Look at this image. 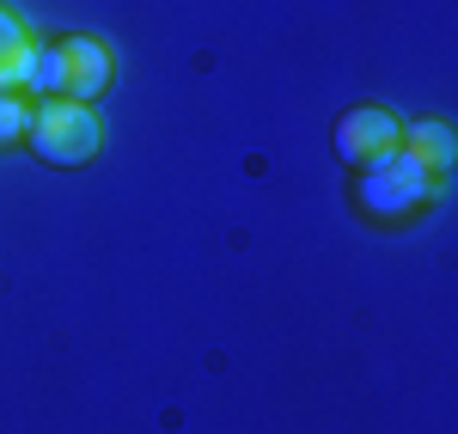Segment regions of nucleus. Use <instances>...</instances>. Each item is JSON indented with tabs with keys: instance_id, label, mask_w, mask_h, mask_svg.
<instances>
[{
	"instance_id": "f03ea898",
	"label": "nucleus",
	"mask_w": 458,
	"mask_h": 434,
	"mask_svg": "<svg viewBox=\"0 0 458 434\" xmlns=\"http://www.w3.org/2000/svg\"><path fill=\"white\" fill-rule=\"evenodd\" d=\"M110 49L98 37H55V43H37V68L31 86L43 98H73V105H92L98 92L110 86Z\"/></svg>"
},
{
	"instance_id": "f257e3e1",
	"label": "nucleus",
	"mask_w": 458,
	"mask_h": 434,
	"mask_svg": "<svg viewBox=\"0 0 458 434\" xmlns=\"http://www.w3.org/2000/svg\"><path fill=\"white\" fill-rule=\"evenodd\" d=\"M434 196H440V178L428 172L422 159H410L403 147H391L386 159L354 172V202L373 220H410V215H422Z\"/></svg>"
},
{
	"instance_id": "423d86ee",
	"label": "nucleus",
	"mask_w": 458,
	"mask_h": 434,
	"mask_svg": "<svg viewBox=\"0 0 458 434\" xmlns=\"http://www.w3.org/2000/svg\"><path fill=\"white\" fill-rule=\"evenodd\" d=\"M397 147H403L410 159H422L434 178H440V172H453V159H458L453 123H440V116H416V123H403V129H397Z\"/></svg>"
},
{
	"instance_id": "0eeeda50",
	"label": "nucleus",
	"mask_w": 458,
	"mask_h": 434,
	"mask_svg": "<svg viewBox=\"0 0 458 434\" xmlns=\"http://www.w3.org/2000/svg\"><path fill=\"white\" fill-rule=\"evenodd\" d=\"M31 98L25 92H0V147H19L25 141V129H31Z\"/></svg>"
},
{
	"instance_id": "7ed1b4c3",
	"label": "nucleus",
	"mask_w": 458,
	"mask_h": 434,
	"mask_svg": "<svg viewBox=\"0 0 458 434\" xmlns=\"http://www.w3.org/2000/svg\"><path fill=\"white\" fill-rule=\"evenodd\" d=\"M98 141H105V129L92 105H73V98H43L25 129V147L43 166H86V159H98Z\"/></svg>"
},
{
	"instance_id": "39448f33",
	"label": "nucleus",
	"mask_w": 458,
	"mask_h": 434,
	"mask_svg": "<svg viewBox=\"0 0 458 434\" xmlns=\"http://www.w3.org/2000/svg\"><path fill=\"white\" fill-rule=\"evenodd\" d=\"M37 68V37L19 13L0 6V92H25Z\"/></svg>"
},
{
	"instance_id": "20e7f679",
	"label": "nucleus",
	"mask_w": 458,
	"mask_h": 434,
	"mask_svg": "<svg viewBox=\"0 0 458 434\" xmlns=\"http://www.w3.org/2000/svg\"><path fill=\"white\" fill-rule=\"evenodd\" d=\"M397 116H391L386 105H354L336 116V129H330V147H336V159L349 166V172H360V166H373V159H386L391 147H397Z\"/></svg>"
}]
</instances>
